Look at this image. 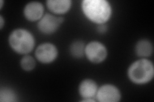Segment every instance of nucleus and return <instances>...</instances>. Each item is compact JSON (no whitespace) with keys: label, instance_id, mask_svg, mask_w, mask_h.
I'll return each instance as SVG.
<instances>
[{"label":"nucleus","instance_id":"18","mask_svg":"<svg viewBox=\"0 0 154 102\" xmlns=\"http://www.w3.org/2000/svg\"><path fill=\"white\" fill-rule=\"evenodd\" d=\"M0 9H2V7H3V3H4V1H3V0H1V1H0Z\"/></svg>","mask_w":154,"mask_h":102},{"label":"nucleus","instance_id":"2","mask_svg":"<svg viewBox=\"0 0 154 102\" xmlns=\"http://www.w3.org/2000/svg\"><path fill=\"white\" fill-rule=\"evenodd\" d=\"M127 75L129 80L135 84H148L154 76L153 63L147 58H140L135 61L129 66Z\"/></svg>","mask_w":154,"mask_h":102},{"label":"nucleus","instance_id":"1","mask_svg":"<svg viewBox=\"0 0 154 102\" xmlns=\"http://www.w3.org/2000/svg\"><path fill=\"white\" fill-rule=\"evenodd\" d=\"M84 16L96 24H106L112 14V8L106 0H84L81 4Z\"/></svg>","mask_w":154,"mask_h":102},{"label":"nucleus","instance_id":"4","mask_svg":"<svg viewBox=\"0 0 154 102\" xmlns=\"http://www.w3.org/2000/svg\"><path fill=\"white\" fill-rule=\"evenodd\" d=\"M108 51L103 43L91 41L85 45V56L91 63L100 64L107 59Z\"/></svg>","mask_w":154,"mask_h":102},{"label":"nucleus","instance_id":"12","mask_svg":"<svg viewBox=\"0 0 154 102\" xmlns=\"http://www.w3.org/2000/svg\"><path fill=\"white\" fill-rule=\"evenodd\" d=\"M85 44L83 41H73L69 47L70 54L76 59H80L85 56Z\"/></svg>","mask_w":154,"mask_h":102},{"label":"nucleus","instance_id":"16","mask_svg":"<svg viewBox=\"0 0 154 102\" xmlns=\"http://www.w3.org/2000/svg\"><path fill=\"white\" fill-rule=\"evenodd\" d=\"M5 25V19H3V16L1 15L0 16V29L2 30Z\"/></svg>","mask_w":154,"mask_h":102},{"label":"nucleus","instance_id":"17","mask_svg":"<svg viewBox=\"0 0 154 102\" xmlns=\"http://www.w3.org/2000/svg\"><path fill=\"white\" fill-rule=\"evenodd\" d=\"M80 101H85V102H94L96 100L94 98H87V99H82Z\"/></svg>","mask_w":154,"mask_h":102},{"label":"nucleus","instance_id":"15","mask_svg":"<svg viewBox=\"0 0 154 102\" xmlns=\"http://www.w3.org/2000/svg\"><path fill=\"white\" fill-rule=\"evenodd\" d=\"M96 29H97V31H98V33H102V34L105 33L108 31V27L105 24H99V25L97 26V28H96Z\"/></svg>","mask_w":154,"mask_h":102},{"label":"nucleus","instance_id":"5","mask_svg":"<svg viewBox=\"0 0 154 102\" xmlns=\"http://www.w3.org/2000/svg\"><path fill=\"white\" fill-rule=\"evenodd\" d=\"M64 22L63 17L47 13L38 21L37 28L38 31L45 35H51L58 30Z\"/></svg>","mask_w":154,"mask_h":102},{"label":"nucleus","instance_id":"14","mask_svg":"<svg viewBox=\"0 0 154 102\" xmlns=\"http://www.w3.org/2000/svg\"><path fill=\"white\" fill-rule=\"evenodd\" d=\"M20 66L24 71H32L36 66V60L30 55H24L21 59Z\"/></svg>","mask_w":154,"mask_h":102},{"label":"nucleus","instance_id":"6","mask_svg":"<svg viewBox=\"0 0 154 102\" xmlns=\"http://www.w3.org/2000/svg\"><path fill=\"white\" fill-rule=\"evenodd\" d=\"M59 51L54 43H42L38 45L35 51L36 60L42 64H50L56 60Z\"/></svg>","mask_w":154,"mask_h":102},{"label":"nucleus","instance_id":"10","mask_svg":"<svg viewBox=\"0 0 154 102\" xmlns=\"http://www.w3.org/2000/svg\"><path fill=\"white\" fill-rule=\"evenodd\" d=\"M46 3L50 11L57 15L66 13L72 6L71 0H48Z\"/></svg>","mask_w":154,"mask_h":102},{"label":"nucleus","instance_id":"3","mask_svg":"<svg viewBox=\"0 0 154 102\" xmlns=\"http://www.w3.org/2000/svg\"><path fill=\"white\" fill-rule=\"evenodd\" d=\"M8 41L12 49L21 55L30 54L35 45L33 34L24 28H17L13 30L9 35Z\"/></svg>","mask_w":154,"mask_h":102},{"label":"nucleus","instance_id":"9","mask_svg":"<svg viewBox=\"0 0 154 102\" xmlns=\"http://www.w3.org/2000/svg\"><path fill=\"white\" fill-rule=\"evenodd\" d=\"M96 82L91 79H85L82 81L79 86V93L82 99L94 98L98 89Z\"/></svg>","mask_w":154,"mask_h":102},{"label":"nucleus","instance_id":"7","mask_svg":"<svg viewBox=\"0 0 154 102\" xmlns=\"http://www.w3.org/2000/svg\"><path fill=\"white\" fill-rule=\"evenodd\" d=\"M96 98L100 102H118L121 100L122 94L118 87L106 84L98 87Z\"/></svg>","mask_w":154,"mask_h":102},{"label":"nucleus","instance_id":"11","mask_svg":"<svg viewBox=\"0 0 154 102\" xmlns=\"http://www.w3.org/2000/svg\"><path fill=\"white\" fill-rule=\"evenodd\" d=\"M153 51L152 42L147 39L139 40L135 45V52L140 58H148L150 57Z\"/></svg>","mask_w":154,"mask_h":102},{"label":"nucleus","instance_id":"8","mask_svg":"<svg viewBox=\"0 0 154 102\" xmlns=\"http://www.w3.org/2000/svg\"><path fill=\"white\" fill-rule=\"evenodd\" d=\"M45 7L38 1L28 3L23 9V15L28 21H38L45 15Z\"/></svg>","mask_w":154,"mask_h":102},{"label":"nucleus","instance_id":"13","mask_svg":"<svg viewBox=\"0 0 154 102\" xmlns=\"http://www.w3.org/2000/svg\"><path fill=\"white\" fill-rule=\"evenodd\" d=\"M17 101V93L8 87H2L0 90V101L15 102Z\"/></svg>","mask_w":154,"mask_h":102}]
</instances>
